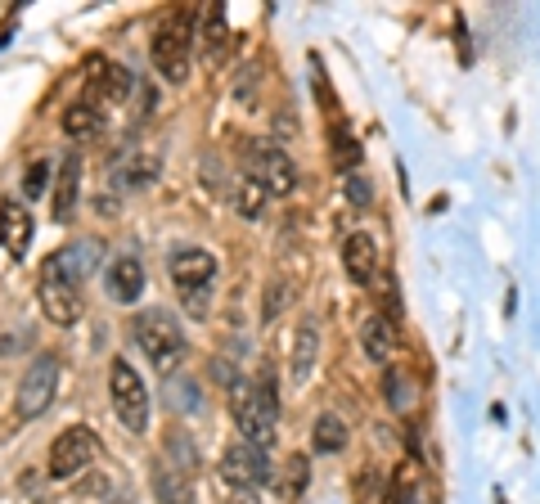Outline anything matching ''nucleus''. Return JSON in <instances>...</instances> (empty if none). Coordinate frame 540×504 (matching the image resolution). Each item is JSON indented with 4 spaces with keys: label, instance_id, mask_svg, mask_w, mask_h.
I'll use <instances>...</instances> for the list:
<instances>
[{
    "label": "nucleus",
    "instance_id": "nucleus-9",
    "mask_svg": "<svg viewBox=\"0 0 540 504\" xmlns=\"http://www.w3.org/2000/svg\"><path fill=\"white\" fill-rule=\"evenodd\" d=\"M221 477L225 482H239V486H266L275 482V464H270L266 450L248 446V441H230L221 455Z\"/></svg>",
    "mask_w": 540,
    "mask_h": 504
},
{
    "label": "nucleus",
    "instance_id": "nucleus-31",
    "mask_svg": "<svg viewBox=\"0 0 540 504\" xmlns=\"http://www.w3.org/2000/svg\"><path fill=\"white\" fill-rule=\"evenodd\" d=\"M104 504H131V500H104Z\"/></svg>",
    "mask_w": 540,
    "mask_h": 504
},
{
    "label": "nucleus",
    "instance_id": "nucleus-13",
    "mask_svg": "<svg viewBox=\"0 0 540 504\" xmlns=\"http://www.w3.org/2000/svg\"><path fill=\"white\" fill-rule=\"evenodd\" d=\"M77 198H81V153H63L59 171H54V194H50V216L54 221H72L77 212Z\"/></svg>",
    "mask_w": 540,
    "mask_h": 504
},
{
    "label": "nucleus",
    "instance_id": "nucleus-6",
    "mask_svg": "<svg viewBox=\"0 0 540 504\" xmlns=\"http://www.w3.org/2000/svg\"><path fill=\"white\" fill-rule=\"evenodd\" d=\"M243 167H248V176L257 180V185L266 189L270 198H288L297 189L293 158H288V153L279 149L275 140H252L248 149H243Z\"/></svg>",
    "mask_w": 540,
    "mask_h": 504
},
{
    "label": "nucleus",
    "instance_id": "nucleus-12",
    "mask_svg": "<svg viewBox=\"0 0 540 504\" xmlns=\"http://www.w3.org/2000/svg\"><path fill=\"white\" fill-rule=\"evenodd\" d=\"M171 279H176V288L185 293V288H212V275H216V257L207 248H176L167 261Z\"/></svg>",
    "mask_w": 540,
    "mask_h": 504
},
{
    "label": "nucleus",
    "instance_id": "nucleus-28",
    "mask_svg": "<svg viewBox=\"0 0 540 504\" xmlns=\"http://www.w3.org/2000/svg\"><path fill=\"white\" fill-rule=\"evenodd\" d=\"M333 158H338L342 167H356V162H360L356 140H347V135H338V131H333Z\"/></svg>",
    "mask_w": 540,
    "mask_h": 504
},
{
    "label": "nucleus",
    "instance_id": "nucleus-14",
    "mask_svg": "<svg viewBox=\"0 0 540 504\" xmlns=\"http://www.w3.org/2000/svg\"><path fill=\"white\" fill-rule=\"evenodd\" d=\"M315 360H320V320H315V315H302L293 329V356H288L293 383H306V378L315 374Z\"/></svg>",
    "mask_w": 540,
    "mask_h": 504
},
{
    "label": "nucleus",
    "instance_id": "nucleus-8",
    "mask_svg": "<svg viewBox=\"0 0 540 504\" xmlns=\"http://www.w3.org/2000/svg\"><path fill=\"white\" fill-rule=\"evenodd\" d=\"M99 441H95V428L86 423H72L68 432H59L50 446V477L54 482H72L77 473H86L90 459H95Z\"/></svg>",
    "mask_w": 540,
    "mask_h": 504
},
{
    "label": "nucleus",
    "instance_id": "nucleus-16",
    "mask_svg": "<svg viewBox=\"0 0 540 504\" xmlns=\"http://www.w3.org/2000/svg\"><path fill=\"white\" fill-rule=\"evenodd\" d=\"M342 270H347L351 284H374L378 275V243L369 239V234H347V243H342Z\"/></svg>",
    "mask_w": 540,
    "mask_h": 504
},
{
    "label": "nucleus",
    "instance_id": "nucleus-30",
    "mask_svg": "<svg viewBox=\"0 0 540 504\" xmlns=\"http://www.w3.org/2000/svg\"><path fill=\"white\" fill-rule=\"evenodd\" d=\"M347 194H351V203L365 207V203H369V180H365V176H351V180H347Z\"/></svg>",
    "mask_w": 540,
    "mask_h": 504
},
{
    "label": "nucleus",
    "instance_id": "nucleus-21",
    "mask_svg": "<svg viewBox=\"0 0 540 504\" xmlns=\"http://www.w3.org/2000/svg\"><path fill=\"white\" fill-rule=\"evenodd\" d=\"M266 203H270V194H266V189H261L252 176H243L239 185H234V207H239L243 221H257V216L266 212Z\"/></svg>",
    "mask_w": 540,
    "mask_h": 504
},
{
    "label": "nucleus",
    "instance_id": "nucleus-29",
    "mask_svg": "<svg viewBox=\"0 0 540 504\" xmlns=\"http://www.w3.org/2000/svg\"><path fill=\"white\" fill-rule=\"evenodd\" d=\"M288 473H293V486H288V495L297 500V491H302V482H306V459L293 455V459H288Z\"/></svg>",
    "mask_w": 540,
    "mask_h": 504
},
{
    "label": "nucleus",
    "instance_id": "nucleus-7",
    "mask_svg": "<svg viewBox=\"0 0 540 504\" xmlns=\"http://www.w3.org/2000/svg\"><path fill=\"white\" fill-rule=\"evenodd\" d=\"M59 378H63V365L54 356H36L32 365L23 369V378H18V401H14V414L23 423L41 419L45 410L54 405V396H59Z\"/></svg>",
    "mask_w": 540,
    "mask_h": 504
},
{
    "label": "nucleus",
    "instance_id": "nucleus-10",
    "mask_svg": "<svg viewBox=\"0 0 540 504\" xmlns=\"http://www.w3.org/2000/svg\"><path fill=\"white\" fill-rule=\"evenodd\" d=\"M162 171V158L153 149H126L108 162V185L113 189H149Z\"/></svg>",
    "mask_w": 540,
    "mask_h": 504
},
{
    "label": "nucleus",
    "instance_id": "nucleus-3",
    "mask_svg": "<svg viewBox=\"0 0 540 504\" xmlns=\"http://www.w3.org/2000/svg\"><path fill=\"white\" fill-rule=\"evenodd\" d=\"M131 338L140 342V351L149 356V365L158 369V374H176V365L185 360V329H180V320L171 311H162V306H149V311L135 315Z\"/></svg>",
    "mask_w": 540,
    "mask_h": 504
},
{
    "label": "nucleus",
    "instance_id": "nucleus-1",
    "mask_svg": "<svg viewBox=\"0 0 540 504\" xmlns=\"http://www.w3.org/2000/svg\"><path fill=\"white\" fill-rule=\"evenodd\" d=\"M198 23H203V18H198L194 5H176L158 23V32H153V68H158L162 77L171 81V86H180V81L189 77V59H194Z\"/></svg>",
    "mask_w": 540,
    "mask_h": 504
},
{
    "label": "nucleus",
    "instance_id": "nucleus-4",
    "mask_svg": "<svg viewBox=\"0 0 540 504\" xmlns=\"http://www.w3.org/2000/svg\"><path fill=\"white\" fill-rule=\"evenodd\" d=\"M36 302H41V315L50 324H59V329H68V324L81 320V279L68 270V261L54 252V257H45L41 266V279H36Z\"/></svg>",
    "mask_w": 540,
    "mask_h": 504
},
{
    "label": "nucleus",
    "instance_id": "nucleus-22",
    "mask_svg": "<svg viewBox=\"0 0 540 504\" xmlns=\"http://www.w3.org/2000/svg\"><path fill=\"white\" fill-rule=\"evenodd\" d=\"M59 257L68 261V270L77 279H86L90 270L99 266V243L95 239H77V243H68V248H59Z\"/></svg>",
    "mask_w": 540,
    "mask_h": 504
},
{
    "label": "nucleus",
    "instance_id": "nucleus-15",
    "mask_svg": "<svg viewBox=\"0 0 540 504\" xmlns=\"http://www.w3.org/2000/svg\"><path fill=\"white\" fill-rule=\"evenodd\" d=\"M104 288H108V297H113L117 306H131V302H140V293H144V266H140V257H113V266H108V275H104Z\"/></svg>",
    "mask_w": 540,
    "mask_h": 504
},
{
    "label": "nucleus",
    "instance_id": "nucleus-5",
    "mask_svg": "<svg viewBox=\"0 0 540 504\" xmlns=\"http://www.w3.org/2000/svg\"><path fill=\"white\" fill-rule=\"evenodd\" d=\"M108 396H113V414L117 423H122L126 432H144L149 428V387H144V378L135 374V365L126 356L113 360V369H108Z\"/></svg>",
    "mask_w": 540,
    "mask_h": 504
},
{
    "label": "nucleus",
    "instance_id": "nucleus-27",
    "mask_svg": "<svg viewBox=\"0 0 540 504\" xmlns=\"http://www.w3.org/2000/svg\"><path fill=\"white\" fill-rule=\"evenodd\" d=\"M221 504H257V491H252V486H239V482H225L221 477Z\"/></svg>",
    "mask_w": 540,
    "mask_h": 504
},
{
    "label": "nucleus",
    "instance_id": "nucleus-19",
    "mask_svg": "<svg viewBox=\"0 0 540 504\" xmlns=\"http://www.w3.org/2000/svg\"><path fill=\"white\" fill-rule=\"evenodd\" d=\"M198 41H203L207 59H221V50H225V5H221V0L207 5L203 23H198Z\"/></svg>",
    "mask_w": 540,
    "mask_h": 504
},
{
    "label": "nucleus",
    "instance_id": "nucleus-24",
    "mask_svg": "<svg viewBox=\"0 0 540 504\" xmlns=\"http://www.w3.org/2000/svg\"><path fill=\"white\" fill-rule=\"evenodd\" d=\"M383 387H387V401H392V410H410L414 392H410V387H405L401 369H387V374H383Z\"/></svg>",
    "mask_w": 540,
    "mask_h": 504
},
{
    "label": "nucleus",
    "instance_id": "nucleus-26",
    "mask_svg": "<svg viewBox=\"0 0 540 504\" xmlns=\"http://www.w3.org/2000/svg\"><path fill=\"white\" fill-rule=\"evenodd\" d=\"M180 302H185V311L194 315V320H203L207 306H212V288H185V293H180Z\"/></svg>",
    "mask_w": 540,
    "mask_h": 504
},
{
    "label": "nucleus",
    "instance_id": "nucleus-11",
    "mask_svg": "<svg viewBox=\"0 0 540 504\" xmlns=\"http://www.w3.org/2000/svg\"><path fill=\"white\" fill-rule=\"evenodd\" d=\"M32 234H36L32 212H27L18 198H0V248L18 261V257H27V248H32Z\"/></svg>",
    "mask_w": 540,
    "mask_h": 504
},
{
    "label": "nucleus",
    "instance_id": "nucleus-25",
    "mask_svg": "<svg viewBox=\"0 0 540 504\" xmlns=\"http://www.w3.org/2000/svg\"><path fill=\"white\" fill-rule=\"evenodd\" d=\"M45 180H50V162H32V167H27V180H23V198H41Z\"/></svg>",
    "mask_w": 540,
    "mask_h": 504
},
{
    "label": "nucleus",
    "instance_id": "nucleus-2",
    "mask_svg": "<svg viewBox=\"0 0 540 504\" xmlns=\"http://www.w3.org/2000/svg\"><path fill=\"white\" fill-rule=\"evenodd\" d=\"M234 423L239 437L257 450H270L279 423V396H275V374H261L257 383H234Z\"/></svg>",
    "mask_w": 540,
    "mask_h": 504
},
{
    "label": "nucleus",
    "instance_id": "nucleus-20",
    "mask_svg": "<svg viewBox=\"0 0 540 504\" xmlns=\"http://www.w3.org/2000/svg\"><path fill=\"white\" fill-rule=\"evenodd\" d=\"M311 437H315V450H320V455H338V450L347 446V423H342L338 414H320Z\"/></svg>",
    "mask_w": 540,
    "mask_h": 504
},
{
    "label": "nucleus",
    "instance_id": "nucleus-23",
    "mask_svg": "<svg viewBox=\"0 0 540 504\" xmlns=\"http://www.w3.org/2000/svg\"><path fill=\"white\" fill-rule=\"evenodd\" d=\"M153 491H158L162 504H198L194 491H189V482L180 473H171V468H162V473L153 477Z\"/></svg>",
    "mask_w": 540,
    "mask_h": 504
},
{
    "label": "nucleus",
    "instance_id": "nucleus-17",
    "mask_svg": "<svg viewBox=\"0 0 540 504\" xmlns=\"http://www.w3.org/2000/svg\"><path fill=\"white\" fill-rule=\"evenodd\" d=\"M360 347H365V356L374 360V365H383V360L392 356V347H396L392 315H383V311H369L365 320H360Z\"/></svg>",
    "mask_w": 540,
    "mask_h": 504
},
{
    "label": "nucleus",
    "instance_id": "nucleus-18",
    "mask_svg": "<svg viewBox=\"0 0 540 504\" xmlns=\"http://www.w3.org/2000/svg\"><path fill=\"white\" fill-rule=\"evenodd\" d=\"M63 131H68L72 140H90V135L104 131V113H99V99H81V104H72L68 113H63Z\"/></svg>",
    "mask_w": 540,
    "mask_h": 504
}]
</instances>
